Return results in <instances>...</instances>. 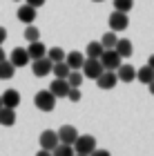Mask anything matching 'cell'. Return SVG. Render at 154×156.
Here are the masks:
<instances>
[{
    "label": "cell",
    "instance_id": "cell-33",
    "mask_svg": "<svg viewBox=\"0 0 154 156\" xmlns=\"http://www.w3.org/2000/svg\"><path fill=\"white\" fill-rule=\"evenodd\" d=\"M148 89H150V94L154 96V80H152V83H148Z\"/></svg>",
    "mask_w": 154,
    "mask_h": 156
},
{
    "label": "cell",
    "instance_id": "cell-11",
    "mask_svg": "<svg viewBox=\"0 0 154 156\" xmlns=\"http://www.w3.org/2000/svg\"><path fill=\"white\" fill-rule=\"evenodd\" d=\"M58 138H60V143H69V145H74V143H76V138H78V129H76L74 125H63L60 129H58Z\"/></svg>",
    "mask_w": 154,
    "mask_h": 156
},
{
    "label": "cell",
    "instance_id": "cell-29",
    "mask_svg": "<svg viewBox=\"0 0 154 156\" xmlns=\"http://www.w3.org/2000/svg\"><path fill=\"white\" fill-rule=\"evenodd\" d=\"M67 101L78 103V101H81V89H78V87H69V91H67Z\"/></svg>",
    "mask_w": 154,
    "mask_h": 156
},
{
    "label": "cell",
    "instance_id": "cell-22",
    "mask_svg": "<svg viewBox=\"0 0 154 156\" xmlns=\"http://www.w3.org/2000/svg\"><path fill=\"white\" fill-rule=\"evenodd\" d=\"M52 72H54V76H56V78H67V74L72 72V69H69V65H67L65 60H58V62H54Z\"/></svg>",
    "mask_w": 154,
    "mask_h": 156
},
{
    "label": "cell",
    "instance_id": "cell-16",
    "mask_svg": "<svg viewBox=\"0 0 154 156\" xmlns=\"http://www.w3.org/2000/svg\"><path fill=\"white\" fill-rule=\"evenodd\" d=\"M0 98H2L5 107H13V109H16L20 105V91H16V89H7L5 94H0Z\"/></svg>",
    "mask_w": 154,
    "mask_h": 156
},
{
    "label": "cell",
    "instance_id": "cell-34",
    "mask_svg": "<svg viewBox=\"0 0 154 156\" xmlns=\"http://www.w3.org/2000/svg\"><path fill=\"white\" fill-rule=\"evenodd\" d=\"M7 56H5V49H2V45H0V60H5Z\"/></svg>",
    "mask_w": 154,
    "mask_h": 156
},
{
    "label": "cell",
    "instance_id": "cell-31",
    "mask_svg": "<svg viewBox=\"0 0 154 156\" xmlns=\"http://www.w3.org/2000/svg\"><path fill=\"white\" fill-rule=\"evenodd\" d=\"M5 40H7V29H5V27H0V45H2Z\"/></svg>",
    "mask_w": 154,
    "mask_h": 156
},
{
    "label": "cell",
    "instance_id": "cell-37",
    "mask_svg": "<svg viewBox=\"0 0 154 156\" xmlns=\"http://www.w3.org/2000/svg\"><path fill=\"white\" fill-rule=\"evenodd\" d=\"M0 107H2V98H0Z\"/></svg>",
    "mask_w": 154,
    "mask_h": 156
},
{
    "label": "cell",
    "instance_id": "cell-9",
    "mask_svg": "<svg viewBox=\"0 0 154 156\" xmlns=\"http://www.w3.org/2000/svg\"><path fill=\"white\" fill-rule=\"evenodd\" d=\"M49 91H52L56 98H67V91H69L67 78H56V76H54V80H52V85H49Z\"/></svg>",
    "mask_w": 154,
    "mask_h": 156
},
{
    "label": "cell",
    "instance_id": "cell-24",
    "mask_svg": "<svg viewBox=\"0 0 154 156\" xmlns=\"http://www.w3.org/2000/svg\"><path fill=\"white\" fill-rule=\"evenodd\" d=\"M54 156H72L74 154V145H69V143H58L54 147Z\"/></svg>",
    "mask_w": 154,
    "mask_h": 156
},
{
    "label": "cell",
    "instance_id": "cell-26",
    "mask_svg": "<svg viewBox=\"0 0 154 156\" xmlns=\"http://www.w3.org/2000/svg\"><path fill=\"white\" fill-rule=\"evenodd\" d=\"M116 40H118L116 31H107V34L101 38V45H103V49H112V47L116 45Z\"/></svg>",
    "mask_w": 154,
    "mask_h": 156
},
{
    "label": "cell",
    "instance_id": "cell-12",
    "mask_svg": "<svg viewBox=\"0 0 154 156\" xmlns=\"http://www.w3.org/2000/svg\"><path fill=\"white\" fill-rule=\"evenodd\" d=\"M18 20H20V23H25V25H31L34 20H36V7H31L29 2H25L18 9Z\"/></svg>",
    "mask_w": 154,
    "mask_h": 156
},
{
    "label": "cell",
    "instance_id": "cell-15",
    "mask_svg": "<svg viewBox=\"0 0 154 156\" xmlns=\"http://www.w3.org/2000/svg\"><path fill=\"white\" fill-rule=\"evenodd\" d=\"M27 54H29V58H31V60L43 58V56H47V47H45L40 40H31V42H29V47H27Z\"/></svg>",
    "mask_w": 154,
    "mask_h": 156
},
{
    "label": "cell",
    "instance_id": "cell-2",
    "mask_svg": "<svg viewBox=\"0 0 154 156\" xmlns=\"http://www.w3.org/2000/svg\"><path fill=\"white\" fill-rule=\"evenodd\" d=\"M56 101H58V98H56L49 89H40L38 94L34 96V105H36V107H38L40 112H54Z\"/></svg>",
    "mask_w": 154,
    "mask_h": 156
},
{
    "label": "cell",
    "instance_id": "cell-19",
    "mask_svg": "<svg viewBox=\"0 0 154 156\" xmlns=\"http://www.w3.org/2000/svg\"><path fill=\"white\" fill-rule=\"evenodd\" d=\"M136 78H138V83H143V85L152 83V80H154V67H150V65L138 67V69H136Z\"/></svg>",
    "mask_w": 154,
    "mask_h": 156
},
{
    "label": "cell",
    "instance_id": "cell-18",
    "mask_svg": "<svg viewBox=\"0 0 154 156\" xmlns=\"http://www.w3.org/2000/svg\"><path fill=\"white\" fill-rule=\"evenodd\" d=\"M65 62L69 65V69H81L83 62H85V56H83L81 51H69L65 56Z\"/></svg>",
    "mask_w": 154,
    "mask_h": 156
},
{
    "label": "cell",
    "instance_id": "cell-17",
    "mask_svg": "<svg viewBox=\"0 0 154 156\" xmlns=\"http://www.w3.org/2000/svg\"><path fill=\"white\" fill-rule=\"evenodd\" d=\"M13 123H16V109L13 107H0V125H5V127H11Z\"/></svg>",
    "mask_w": 154,
    "mask_h": 156
},
{
    "label": "cell",
    "instance_id": "cell-32",
    "mask_svg": "<svg viewBox=\"0 0 154 156\" xmlns=\"http://www.w3.org/2000/svg\"><path fill=\"white\" fill-rule=\"evenodd\" d=\"M92 154H94V156H107L109 152H107V150H94Z\"/></svg>",
    "mask_w": 154,
    "mask_h": 156
},
{
    "label": "cell",
    "instance_id": "cell-10",
    "mask_svg": "<svg viewBox=\"0 0 154 156\" xmlns=\"http://www.w3.org/2000/svg\"><path fill=\"white\" fill-rule=\"evenodd\" d=\"M9 60L13 62V67H25V65H29L31 58H29V54H27L25 47H16V49H11Z\"/></svg>",
    "mask_w": 154,
    "mask_h": 156
},
{
    "label": "cell",
    "instance_id": "cell-20",
    "mask_svg": "<svg viewBox=\"0 0 154 156\" xmlns=\"http://www.w3.org/2000/svg\"><path fill=\"white\" fill-rule=\"evenodd\" d=\"M13 74H16V67H13L11 60H0V80H9V78H13Z\"/></svg>",
    "mask_w": 154,
    "mask_h": 156
},
{
    "label": "cell",
    "instance_id": "cell-23",
    "mask_svg": "<svg viewBox=\"0 0 154 156\" xmlns=\"http://www.w3.org/2000/svg\"><path fill=\"white\" fill-rule=\"evenodd\" d=\"M67 83H69V87H81L83 85V72L81 69H72L67 74Z\"/></svg>",
    "mask_w": 154,
    "mask_h": 156
},
{
    "label": "cell",
    "instance_id": "cell-6",
    "mask_svg": "<svg viewBox=\"0 0 154 156\" xmlns=\"http://www.w3.org/2000/svg\"><path fill=\"white\" fill-rule=\"evenodd\" d=\"M101 62H103L105 69H118V67H121V54H118L114 47H112V49H103Z\"/></svg>",
    "mask_w": 154,
    "mask_h": 156
},
{
    "label": "cell",
    "instance_id": "cell-36",
    "mask_svg": "<svg viewBox=\"0 0 154 156\" xmlns=\"http://www.w3.org/2000/svg\"><path fill=\"white\" fill-rule=\"evenodd\" d=\"M92 2H103V0H92Z\"/></svg>",
    "mask_w": 154,
    "mask_h": 156
},
{
    "label": "cell",
    "instance_id": "cell-7",
    "mask_svg": "<svg viewBox=\"0 0 154 156\" xmlns=\"http://www.w3.org/2000/svg\"><path fill=\"white\" fill-rule=\"evenodd\" d=\"M118 83V76H116V69H103V74L96 78V85L101 89H114Z\"/></svg>",
    "mask_w": 154,
    "mask_h": 156
},
{
    "label": "cell",
    "instance_id": "cell-25",
    "mask_svg": "<svg viewBox=\"0 0 154 156\" xmlns=\"http://www.w3.org/2000/svg\"><path fill=\"white\" fill-rule=\"evenodd\" d=\"M65 49H60V47H52V49H47V58H49L52 62H58V60H65Z\"/></svg>",
    "mask_w": 154,
    "mask_h": 156
},
{
    "label": "cell",
    "instance_id": "cell-3",
    "mask_svg": "<svg viewBox=\"0 0 154 156\" xmlns=\"http://www.w3.org/2000/svg\"><path fill=\"white\" fill-rule=\"evenodd\" d=\"M103 62L101 58H85V62H83V67H81V72L85 78H92V80H96L101 74H103Z\"/></svg>",
    "mask_w": 154,
    "mask_h": 156
},
{
    "label": "cell",
    "instance_id": "cell-5",
    "mask_svg": "<svg viewBox=\"0 0 154 156\" xmlns=\"http://www.w3.org/2000/svg\"><path fill=\"white\" fill-rule=\"evenodd\" d=\"M109 29L112 31H125L127 29V25H130V18H127V13L125 11H116L114 9V13H109Z\"/></svg>",
    "mask_w": 154,
    "mask_h": 156
},
{
    "label": "cell",
    "instance_id": "cell-30",
    "mask_svg": "<svg viewBox=\"0 0 154 156\" xmlns=\"http://www.w3.org/2000/svg\"><path fill=\"white\" fill-rule=\"evenodd\" d=\"M27 2H29L31 7H36V9H38V7H43V5H45V0H27Z\"/></svg>",
    "mask_w": 154,
    "mask_h": 156
},
{
    "label": "cell",
    "instance_id": "cell-28",
    "mask_svg": "<svg viewBox=\"0 0 154 156\" xmlns=\"http://www.w3.org/2000/svg\"><path fill=\"white\" fill-rule=\"evenodd\" d=\"M132 7H134V0H114V9L116 11H132Z\"/></svg>",
    "mask_w": 154,
    "mask_h": 156
},
{
    "label": "cell",
    "instance_id": "cell-13",
    "mask_svg": "<svg viewBox=\"0 0 154 156\" xmlns=\"http://www.w3.org/2000/svg\"><path fill=\"white\" fill-rule=\"evenodd\" d=\"M116 76L121 83H132V80H136V67L134 65H121L116 69Z\"/></svg>",
    "mask_w": 154,
    "mask_h": 156
},
{
    "label": "cell",
    "instance_id": "cell-14",
    "mask_svg": "<svg viewBox=\"0 0 154 156\" xmlns=\"http://www.w3.org/2000/svg\"><path fill=\"white\" fill-rule=\"evenodd\" d=\"M114 49L121 54V58H130V56L134 54V45H132L130 38H118L116 45H114Z\"/></svg>",
    "mask_w": 154,
    "mask_h": 156
},
{
    "label": "cell",
    "instance_id": "cell-8",
    "mask_svg": "<svg viewBox=\"0 0 154 156\" xmlns=\"http://www.w3.org/2000/svg\"><path fill=\"white\" fill-rule=\"evenodd\" d=\"M38 140H40V150H47V152H54V147L60 143L58 132H54V129H45Z\"/></svg>",
    "mask_w": 154,
    "mask_h": 156
},
{
    "label": "cell",
    "instance_id": "cell-4",
    "mask_svg": "<svg viewBox=\"0 0 154 156\" xmlns=\"http://www.w3.org/2000/svg\"><path fill=\"white\" fill-rule=\"evenodd\" d=\"M52 67H54V62L47 58V56L31 60V72H34V76H36V78H45V76H49Z\"/></svg>",
    "mask_w": 154,
    "mask_h": 156
},
{
    "label": "cell",
    "instance_id": "cell-21",
    "mask_svg": "<svg viewBox=\"0 0 154 156\" xmlns=\"http://www.w3.org/2000/svg\"><path fill=\"white\" fill-rule=\"evenodd\" d=\"M101 54H103L101 40H92V42L87 45V49H85V56H87V58H101Z\"/></svg>",
    "mask_w": 154,
    "mask_h": 156
},
{
    "label": "cell",
    "instance_id": "cell-1",
    "mask_svg": "<svg viewBox=\"0 0 154 156\" xmlns=\"http://www.w3.org/2000/svg\"><path fill=\"white\" fill-rule=\"evenodd\" d=\"M96 150V138L92 136V134H78V138H76V143H74V154H78V156H89Z\"/></svg>",
    "mask_w": 154,
    "mask_h": 156
},
{
    "label": "cell",
    "instance_id": "cell-27",
    "mask_svg": "<svg viewBox=\"0 0 154 156\" xmlns=\"http://www.w3.org/2000/svg\"><path fill=\"white\" fill-rule=\"evenodd\" d=\"M25 38L27 40H40V29H38V27H34V23L31 25H27V29H25Z\"/></svg>",
    "mask_w": 154,
    "mask_h": 156
},
{
    "label": "cell",
    "instance_id": "cell-35",
    "mask_svg": "<svg viewBox=\"0 0 154 156\" xmlns=\"http://www.w3.org/2000/svg\"><path fill=\"white\" fill-rule=\"evenodd\" d=\"M148 65H150V67H154V54L150 56V60H148Z\"/></svg>",
    "mask_w": 154,
    "mask_h": 156
}]
</instances>
